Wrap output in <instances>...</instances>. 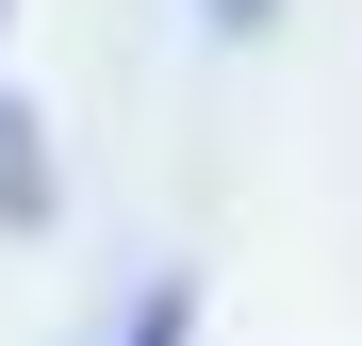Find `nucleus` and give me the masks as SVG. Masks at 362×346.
I'll return each instance as SVG.
<instances>
[{
    "label": "nucleus",
    "mask_w": 362,
    "mask_h": 346,
    "mask_svg": "<svg viewBox=\"0 0 362 346\" xmlns=\"http://www.w3.org/2000/svg\"><path fill=\"white\" fill-rule=\"evenodd\" d=\"M115 346H198V297H181V280H132V313H115Z\"/></svg>",
    "instance_id": "obj_2"
},
{
    "label": "nucleus",
    "mask_w": 362,
    "mask_h": 346,
    "mask_svg": "<svg viewBox=\"0 0 362 346\" xmlns=\"http://www.w3.org/2000/svg\"><path fill=\"white\" fill-rule=\"evenodd\" d=\"M198 17H214V33H264V17H280V0H198Z\"/></svg>",
    "instance_id": "obj_3"
},
{
    "label": "nucleus",
    "mask_w": 362,
    "mask_h": 346,
    "mask_svg": "<svg viewBox=\"0 0 362 346\" xmlns=\"http://www.w3.org/2000/svg\"><path fill=\"white\" fill-rule=\"evenodd\" d=\"M0 214H49V149H33L17 99H0Z\"/></svg>",
    "instance_id": "obj_1"
}]
</instances>
